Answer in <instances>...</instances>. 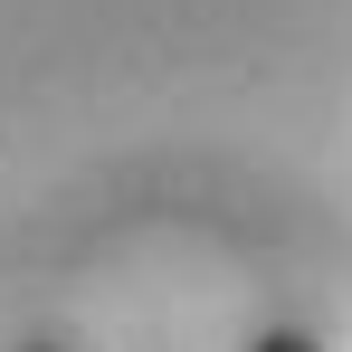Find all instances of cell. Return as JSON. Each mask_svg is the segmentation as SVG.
<instances>
[{
	"instance_id": "obj_2",
	"label": "cell",
	"mask_w": 352,
	"mask_h": 352,
	"mask_svg": "<svg viewBox=\"0 0 352 352\" xmlns=\"http://www.w3.org/2000/svg\"><path fill=\"white\" fill-rule=\"evenodd\" d=\"M19 352H67V343H19Z\"/></svg>"
},
{
	"instance_id": "obj_1",
	"label": "cell",
	"mask_w": 352,
	"mask_h": 352,
	"mask_svg": "<svg viewBox=\"0 0 352 352\" xmlns=\"http://www.w3.org/2000/svg\"><path fill=\"white\" fill-rule=\"evenodd\" d=\"M248 352H324V343H314V333H295V324H267Z\"/></svg>"
}]
</instances>
